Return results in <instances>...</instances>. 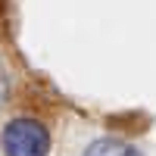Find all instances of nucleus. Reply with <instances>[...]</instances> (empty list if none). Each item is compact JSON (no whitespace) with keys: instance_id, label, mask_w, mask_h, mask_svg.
I'll return each mask as SVG.
<instances>
[{"instance_id":"1","label":"nucleus","mask_w":156,"mask_h":156,"mask_svg":"<svg viewBox=\"0 0 156 156\" xmlns=\"http://www.w3.org/2000/svg\"><path fill=\"white\" fill-rule=\"evenodd\" d=\"M0 147L6 156H47L50 134L37 119H12L0 134Z\"/></svg>"},{"instance_id":"2","label":"nucleus","mask_w":156,"mask_h":156,"mask_svg":"<svg viewBox=\"0 0 156 156\" xmlns=\"http://www.w3.org/2000/svg\"><path fill=\"white\" fill-rule=\"evenodd\" d=\"M84 156H140L131 144H125V140H115V137H103V140H94Z\"/></svg>"}]
</instances>
